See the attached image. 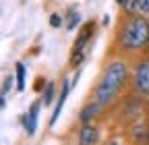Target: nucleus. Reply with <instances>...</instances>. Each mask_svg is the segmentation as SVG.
<instances>
[{
    "instance_id": "nucleus-1",
    "label": "nucleus",
    "mask_w": 149,
    "mask_h": 145,
    "mask_svg": "<svg viewBox=\"0 0 149 145\" xmlns=\"http://www.w3.org/2000/svg\"><path fill=\"white\" fill-rule=\"evenodd\" d=\"M128 79V66L122 62V60H114V62H110L104 72H102V77H100V83L95 87V102L100 106H106L110 104L112 100H114L118 93H120V89L124 87Z\"/></svg>"
},
{
    "instance_id": "nucleus-2",
    "label": "nucleus",
    "mask_w": 149,
    "mask_h": 145,
    "mask_svg": "<svg viewBox=\"0 0 149 145\" xmlns=\"http://www.w3.org/2000/svg\"><path fill=\"white\" fill-rule=\"evenodd\" d=\"M118 44L124 50H141L149 44V21L143 15H130L120 25Z\"/></svg>"
},
{
    "instance_id": "nucleus-3",
    "label": "nucleus",
    "mask_w": 149,
    "mask_h": 145,
    "mask_svg": "<svg viewBox=\"0 0 149 145\" xmlns=\"http://www.w3.org/2000/svg\"><path fill=\"white\" fill-rule=\"evenodd\" d=\"M133 89L137 96L149 98V58L139 60L135 68V77H133Z\"/></svg>"
},
{
    "instance_id": "nucleus-4",
    "label": "nucleus",
    "mask_w": 149,
    "mask_h": 145,
    "mask_svg": "<svg viewBox=\"0 0 149 145\" xmlns=\"http://www.w3.org/2000/svg\"><path fill=\"white\" fill-rule=\"evenodd\" d=\"M93 29H95V27H93V23H87V25L83 27L77 44H74V54H72V58H70V64H72V66H77V64L83 60V50H85V44L89 42V38L93 35Z\"/></svg>"
},
{
    "instance_id": "nucleus-5",
    "label": "nucleus",
    "mask_w": 149,
    "mask_h": 145,
    "mask_svg": "<svg viewBox=\"0 0 149 145\" xmlns=\"http://www.w3.org/2000/svg\"><path fill=\"white\" fill-rule=\"evenodd\" d=\"M40 102H33L31 104V108H29V112H27V116H25V129H27V133L29 135H33L35 133V129H37V116H40Z\"/></svg>"
},
{
    "instance_id": "nucleus-6",
    "label": "nucleus",
    "mask_w": 149,
    "mask_h": 145,
    "mask_svg": "<svg viewBox=\"0 0 149 145\" xmlns=\"http://www.w3.org/2000/svg\"><path fill=\"white\" fill-rule=\"evenodd\" d=\"M97 141V129L91 124H85L81 129V135H79V143L81 145H93Z\"/></svg>"
},
{
    "instance_id": "nucleus-7",
    "label": "nucleus",
    "mask_w": 149,
    "mask_h": 145,
    "mask_svg": "<svg viewBox=\"0 0 149 145\" xmlns=\"http://www.w3.org/2000/svg\"><path fill=\"white\" fill-rule=\"evenodd\" d=\"M66 93H68V81H64V85H62V93H60V100H58V104H56V112L52 114V120H50V124H54L56 120H58V116H60V110H62V106H64V100H66Z\"/></svg>"
},
{
    "instance_id": "nucleus-8",
    "label": "nucleus",
    "mask_w": 149,
    "mask_h": 145,
    "mask_svg": "<svg viewBox=\"0 0 149 145\" xmlns=\"http://www.w3.org/2000/svg\"><path fill=\"white\" fill-rule=\"evenodd\" d=\"M17 89L19 91L25 89V66L21 62H17Z\"/></svg>"
},
{
    "instance_id": "nucleus-9",
    "label": "nucleus",
    "mask_w": 149,
    "mask_h": 145,
    "mask_svg": "<svg viewBox=\"0 0 149 145\" xmlns=\"http://www.w3.org/2000/svg\"><path fill=\"white\" fill-rule=\"evenodd\" d=\"M133 133L139 137V143H141V145H143V143H147V139H149V131H147V126H135Z\"/></svg>"
},
{
    "instance_id": "nucleus-10",
    "label": "nucleus",
    "mask_w": 149,
    "mask_h": 145,
    "mask_svg": "<svg viewBox=\"0 0 149 145\" xmlns=\"http://www.w3.org/2000/svg\"><path fill=\"white\" fill-rule=\"evenodd\" d=\"M97 106H100L97 102H95V104H89V106L85 108V110H83V114H81V120H89V118H91L93 114H95V110H97Z\"/></svg>"
},
{
    "instance_id": "nucleus-11",
    "label": "nucleus",
    "mask_w": 149,
    "mask_h": 145,
    "mask_svg": "<svg viewBox=\"0 0 149 145\" xmlns=\"http://www.w3.org/2000/svg\"><path fill=\"white\" fill-rule=\"evenodd\" d=\"M52 98H54V85L48 83V85H46V98H44V104H52Z\"/></svg>"
},
{
    "instance_id": "nucleus-12",
    "label": "nucleus",
    "mask_w": 149,
    "mask_h": 145,
    "mask_svg": "<svg viewBox=\"0 0 149 145\" xmlns=\"http://www.w3.org/2000/svg\"><path fill=\"white\" fill-rule=\"evenodd\" d=\"M135 4L141 13H147L149 15V0H135Z\"/></svg>"
},
{
    "instance_id": "nucleus-13",
    "label": "nucleus",
    "mask_w": 149,
    "mask_h": 145,
    "mask_svg": "<svg viewBox=\"0 0 149 145\" xmlns=\"http://www.w3.org/2000/svg\"><path fill=\"white\" fill-rule=\"evenodd\" d=\"M79 21V17H77V13H70V21H68V29H74V23Z\"/></svg>"
},
{
    "instance_id": "nucleus-14",
    "label": "nucleus",
    "mask_w": 149,
    "mask_h": 145,
    "mask_svg": "<svg viewBox=\"0 0 149 145\" xmlns=\"http://www.w3.org/2000/svg\"><path fill=\"white\" fill-rule=\"evenodd\" d=\"M50 23H52L54 27H58V25H60V17H58V15H52V19H50Z\"/></svg>"
},
{
    "instance_id": "nucleus-15",
    "label": "nucleus",
    "mask_w": 149,
    "mask_h": 145,
    "mask_svg": "<svg viewBox=\"0 0 149 145\" xmlns=\"http://www.w3.org/2000/svg\"><path fill=\"white\" fill-rule=\"evenodd\" d=\"M8 87H10V77H6V79H4V87H2V96H6V91H8Z\"/></svg>"
},
{
    "instance_id": "nucleus-16",
    "label": "nucleus",
    "mask_w": 149,
    "mask_h": 145,
    "mask_svg": "<svg viewBox=\"0 0 149 145\" xmlns=\"http://www.w3.org/2000/svg\"><path fill=\"white\" fill-rule=\"evenodd\" d=\"M108 145H118V143H108Z\"/></svg>"
}]
</instances>
